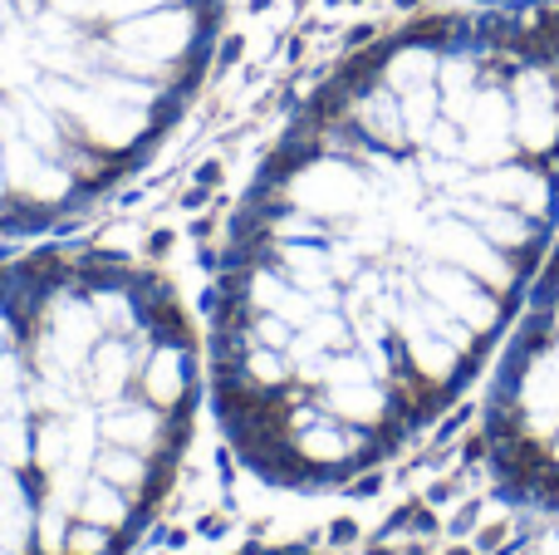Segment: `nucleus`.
<instances>
[{
	"label": "nucleus",
	"instance_id": "nucleus-1",
	"mask_svg": "<svg viewBox=\"0 0 559 555\" xmlns=\"http://www.w3.org/2000/svg\"><path fill=\"white\" fill-rule=\"evenodd\" d=\"M559 197V49L397 39L329 88L241 216L212 409L255 477L373 472L462 393Z\"/></svg>",
	"mask_w": 559,
	"mask_h": 555
},
{
	"label": "nucleus",
	"instance_id": "nucleus-2",
	"mask_svg": "<svg viewBox=\"0 0 559 555\" xmlns=\"http://www.w3.org/2000/svg\"><path fill=\"white\" fill-rule=\"evenodd\" d=\"M173 295L114 261L0 271V555H123L197 418Z\"/></svg>",
	"mask_w": 559,
	"mask_h": 555
},
{
	"label": "nucleus",
	"instance_id": "nucleus-3",
	"mask_svg": "<svg viewBox=\"0 0 559 555\" xmlns=\"http://www.w3.org/2000/svg\"><path fill=\"white\" fill-rule=\"evenodd\" d=\"M486 458L506 497L559 507V271L486 409Z\"/></svg>",
	"mask_w": 559,
	"mask_h": 555
}]
</instances>
